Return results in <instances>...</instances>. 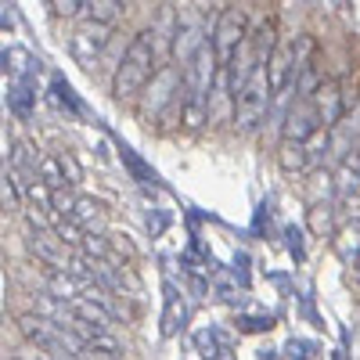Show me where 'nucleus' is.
Masks as SVG:
<instances>
[{"label": "nucleus", "instance_id": "obj_1", "mask_svg": "<svg viewBox=\"0 0 360 360\" xmlns=\"http://www.w3.org/2000/svg\"><path fill=\"white\" fill-rule=\"evenodd\" d=\"M184 105H188V83L173 65L155 69V76L144 86V101H141V119L144 123H162L169 127V119H184Z\"/></svg>", "mask_w": 360, "mask_h": 360}, {"label": "nucleus", "instance_id": "obj_2", "mask_svg": "<svg viewBox=\"0 0 360 360\" xmlns=\"http://www.w3.org/2000/svg\"><path fill=\"white\" fill-rule=\"evenodd\" d=\"M159 69V51H155V33H137L127 47V54L119 58V69L112 79V94L119 101L137 98L141 90L148 86V79L155 76Z\"/></svg>", "mask_w": 360, "mask_h": 360}, {"label": "nucleus", "instance_id": "obj_3", "mask_svg": "<svg viewBox=\"0 0 360 360\" xmlns=\"http://www.w3.org/2000/svg\"><path fill=\"white\" fill-rule=\"evenodd\" d=\"M278 90H274V83H270L266 58H259V62L252 65V72H249V79L242 83V90L234 94V127L242 134H252L263 123V115H266L270 98Z\"/></svg>", "mask_w": 360, "mask_h": 360}, {"label": "nucleus", "instance_id": "obj_4", "mask_svg": "<svg viewBox=\"0 0 360 360\" xmlns=\"http://www.w3.org/2000/svg\"><path fill=\"white\" fill-rule=\"evenodd\" d=\"M108 40H112V25H108V22L83 18V22H79V29L69 37V54L76 58V62H79L83 69H90V65H94L98 58L105 54Z\"/></svg>", "mask_w": 360, "mask_h": 360}, {"label": "nucleus", "instance_id": "obj_5", "mask_svg": "<svg viewBox=\"0 0 360 360\" xmlns=\"http://www.w3.org/2000/svg\"><path fill=\"white\" fill-rule=\"evenodd\" d=\"M213 47H217V58L220 65H231V58L238 54V47H242L249 37H245V11L238 8H224L217 15V25H213Z\"/></svg>", "mask_w": 360, "mask_h": 360}, {"label": "nucleus", "instance_id": "obj_6", "mask_svg": "<svg viewBox=\"0 0 360 360\" xmlns=\"http://www.w3.org/2000/svg\"><path fill=\"white\" fill-rule=\"evenodd\" d=\"M29 249L37 252V259L51 270H76V256H69L72 245H65L58 231H47V227H33V238H29Z\"/></svg>", "mask_w": 360, "mask_h": 360}, {"label": "nucleus", "instance_id": "obj_7", "mask_svg": "<svg viewBox=\"0 0 360 360\" xmlns=\"http://www.w3.org/2000/svg\"><path fill=\"white\" fill-rule=\"evenodd\" d=\"M321 127H324V123H321V115H317V105H314V98H299V101L288 108V115H285V130H281V137L310 141V137H314Z\"/></svg>", "mask_w": 360, "mask_h": 360}, {"label": "nucleus", "instance_id": "obj_8", "mask_svg": "<svg viewBox=\"0 0 360 360\" xmlns=\"http://www.w3.org/2000/svg\"><path fill=\"white\" fill-rule=\"evenodd\" d=\"M314 105H317V115H321L324 130H332L339 119H342V108H346V98H342L339 83L335 79H324L317 86V94H314Z\"/></svg>", "mask_w": 360, "mask_h": 360}, {"label": "nucleus", "instance_id": "obj_9", "mask_svg": "<svg viewBox=\"0 0 360 360\" xmlns=\"http://www.w3.org/2000/svg\"><path fill=\"white\" fill-rule=\"evenodd\" d=\"M310 144L307 141H295V137H281V144H278V166H281V173H288V176H299V173H307L310 169Z\"/></svg>", "mask_w": 360, "mask_h": 360}, {"label": "nucleus", "instance_id": "obj_10", "mask_svg": "<svg viewBox=\"0 0 360 360\" xmlns=\"http://www.w3.org/2000/svg\"><path fill=\"white\" fill-rule=\"evenodd\" d=\"M266 69H270V83H274V90L281 94V90L295 79V47L278 44L274 51H270V58H266Z\"/></svg>", "mask_w": 360, "mask_h": 360}, {"label": "nucleus", "instance_id": "obj_11", "mask_svg": "<svg viewBox=\"0 0 360 360\" xmlns=\"http://www.w3.org/2000/svg\"><path fill=\"white\" fill-rule=\"evenodd\" d=\"M332 249L346 266H356V259H360V220H349L332 234Z\"/></svg>", "mask_w": 360, "mask_h": 360}, {"label": "nucleus", "instance_id": "obj_12", "mask_svg": "<svg viewBox=\"0 0 360 360\" xmlns=\"http://www.w3.org/2000/svg\"><path fill=\"white\" fill-rule=\"evenodd\" d=\"M307 231L314 238H332L339 227H335V209L332 202H310L307 209Z\"/></svg>", "mask_w": 360, "mask_h": 360}, {"label": "nucleus", "instance_id": "obj_13", "mask_svg": "<svg viewBox=\"0 0 360 360\" xmlns=\"http://www.w3.org/2000/svg\"><path fill=\"white\" fill-rule=\"evenodd\" d=\"M40 152L29 141H18L15 144V152H11V169L18 173V176H25V180H33V176H40Z\"/></svg>", "mask_w": 360, "mask_h": 360}, {"label": "nucleus", "instance_id": "obj_14", "mask_svg": "<svg viewBox=\"0 0 360 360\" xmlns=\"http://www.w3.org/2000/svg\"><path fill=\"white\" fill-rule=\"evenodd\" d=\"M127 0H86L83 4V18H94V22H108V25H115L119 18L127 15Z\"/></svg>", "mask_w": 360, "mask_h": 360}, {"label": "nucleus", "instance_id": "obj_15", "mask_svg": "<svg viewBox=\"0 0 360 360\" xmlns=\"http://www.w3.org/2000/svg\"><path fill=\"white\" fill-rule=\"evenodd\" d=\"M72 310H76L79 317H86V321L101 324L105 332H108V324H112V307H108V303H101V299H90V295H79V299H72Z\"/></svg>", "mask_w": 360, "mask_h": 360}, {"label": "nucleus", "instance_id": "obj_16", "mask_svg": "<svg viewBox=\"0 0 360 360\" xmlns=\"http://www.w3.org/2000/svg\"><path fill=\"white\" fill-rule=\"evenodd\" d=\"M184 303H180V295L173 285H166V314H162V335H176V328H184Z\"/></svg>", "mask_w": 360, "mask_h": 360}, {"label": "nucleus", "instance_id": "obj_17", "mask_svg": "<svg viewBox=\"0 0 360 360\" xmlns=\"http://www.w3.org/2000/svg\"><path fill=\"white\" fill-rule=\"evenodd\" d=\"M105 217V205L98 202V198H86V195H79L76 198V209H72V220H79L83 227H90L94 220H101Z\"/></svg>", "mask_w": 360, "mask_h": 360}, {"label": "nucleus", "instance_id": "obj_18", "mask_svg": "<svg viewBox=\"0 0 360 360\" xmlns=\"http://www.w3.org/2000/svg\"><path fill=\"white\" fill-rule=\"evenodd\" d=\"M8 105L18 119H29V112H33V94H29V79L25 83H15L11 94H8Z\"/></svg>", "mask_w": 360, "mask_h": 360}, {"label": "nucleus", "instance_id": "obj_19", "mask_svg": "<svg viewBox=\"0 0 360 360\" xmlns=\"http://www.w3.org/2000/svg\"><path fill=\"white\" fill-rule=\"evenodd\" d=\"M40 176L47 180L51 188H69V176H65L62 159H58V155H44L40 159Z\"/></svg>", "mask_w": 360, "mask_h": 360}, {"label": "nucleus", "instance_id": "obj_20", "mask_svg": "<svg viewBox=\"0 0 360 360\" xmlns=\"http://www.w3.org/2000/svg\"><path fill=\"white\" fill-rule=\"evenodd\" d=\"M79 252L94 256V259H108V256H112V242H108L105 234H94V231H86V238H83Z\"/></svg>", "mask_w": 360, "mask_h": 360}, {"label": "nucleus", "instance_id": "obj_21", "mask_svg": "<svg viewBox=\"0 0 360 360\" xmlns=\"http://www.w3.org/2000/svg\"><path fill=\"white\" fill-rule=\"evenodd\" d=\"M79 356H101V360H108V356H123V353H119V346L108 335H98V339L83 342V353Z\"/></svg>", "mask_w": 360, "mask_h": 360}, {"label": "nucleus", "instance_id": "obj_22", "mask_svg": "<svg viewBox=\"0 0 360 360\" xmlns=\"http://www.w3.org/2000/svg\"><path fill=\"white\" fill-rule=\"evenodd\" d=\"M4 65L18 76V79H25V72H29V65H33V58H29L22 47H8L4 51Z\"/></svg>", "mask_w": 360, "mask_h": 360}, {"label": "nucleus", "instance_id": "obj_23", "mask_svg": "<svg viewBox=\"0 0 360 360\" xmlns=\"http://www.w3.org/2000/svg\"><path fill=\"white\" fill-rule=\"evenodd\" d=\"M328 191H332V173L317 169V173L310 176V202H324Z\"/></svg>", "mask_w": 360, "mask_h": 360}, {"label": "nucleus", "instance_id": "obj_24", "mask_svg": "<svg viewBox=\"0 0 360 360\" xmlns=\"http://www.w3.org/2000/svg\"><path fill=\"white\" fill-rule=\"evenodd\" d=\"M83 4L86 0H51V11L58 18H72V15H83Z\"/></svg>", "mask_w": 360, "mask_h": 360}, {"label": "nucleus", "instance_id": "obj_25", "mask_svg": "<svg viewBox=\"0 0 360 360\" xmlns=\"http://www.w3.org/2000/svg\"><path fill=\"white\" fill-rule=\"evenodd\" d=\"M58 159H62V169L69 176V184H79V180H83V166L76 162V155L72 152H58Z\"/></svg>", "mask_w": 360, "mask_h": 360}, {"label": "nucleus", "instance_id": "obj_26", "mask_svg": "<svg viewBox=\"0 0 360 360\" xmlns=\"http://www.w3.org/2000/svg\"><path fill=\"white\" fill-rule=\"evenodd\" d=\"M270 328H274L270 317H245L242 321V332H270Z\"/></svg>", "mask_w": 360, "mask_h": 360}, {"label": "nucleus", "instance_id": "obj_27", "mask_svg": "<svg viewBox=\"0 0 360 360\" xmlns=\"http://www.w3.org/2000/svg\"><path fill=\"white\" fill-rule=\"evenodd\" d=\"M123 162H127V166H130V169H134L141 180H152V176H148V169L141 166V159H134V152H130V148H123Z\"/></svg>", "mask_w": 360, "mask_h": 360}, {"label": "nucleus", "instance_id": "obj_28", "mask_svg": "<svg viewBox=\"0 0 360 360\" xmlns=\"http://www.w3.org/2000/svg\"><path fill=\"white\" fill-rule=\"evenodd\" d=\"M288 238H292V242H288V249H292L295 256H303V242H299V231H295V227L288 231Z\"/></svg>", "mask_w": 360, "mask_h": 360}, {"label": "nucleus", "instance_id": "obj_29", "mask_svg": "<svg viewBox=\"0 0 360 360\" xmlns=\"http://www.w3.org/2000/svg\"><path fill=\"white\" fill-rule=\"evenodd\" d=\"M303 349H307L303 342H288V346H285V356H310V353H303Z\"/></svg>", "mask_w": 360, "mask_h": 360}]
</instances>
